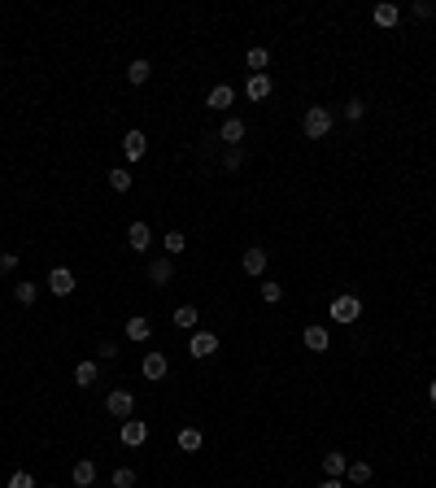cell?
Segmentation results:
<instances>
[{"instance_id":"9a60e30c","label":"cell","mask_w":436,"mask_h":488,"mask_svg":"<svg viewBox=\"0 0 436 488\" xmlns=\"http://www.w3.org/2000/svg\"><path fill=\"white\" fill-rule=\"evenodd\" d=\"M70 480H75L79 488H92V484H97V462L79 458V462H75V471H70Z\"/></svg>"},{"instance_id":"e0dca14e","label":"cell","mask_w":436,"mask_h":488,"mask_svg":"<svg viewBox=\"0 0 436 488\" xmlns=\"http://www.w3.org/2000/svg\"><path fill=\"white\" fill-rule=\"evenodd\" d=\"M244 97H249V101H266V97H270V75H249V83H244Z\"/></svg>"},{"instance_id":"2e32d148","label":"cell","mask_w":436,"mask_h":488,"mask_svg":"<svg viewBox=\"0 0 436 488\" xmlns=\"http://www.w3.org/2000/svg\"><path fill=\"white\" fill-rule=\"evenodd\" d=\"M231 101H235V88H231V83H218V88L205 97L209 110H231Z\"/></svg>"},{"instance_id":"44dd1931","label":"cell","mask_w":436,"mask_h":488,"mask_svg":"<svg viewBox=\"0 0 436 488\" xmlns=\"http://www.w3.org/2000/svg\"><path fill=\"white\" fill-rule=\"evenodd\" d=\"M244 66H249V75H266L270 53H266V49H249V53H244Z\"/></svg>"},{"instance_id":"ba28073f","label":"cell","mask_w":436,"mask_h":488,"mask_svg":"<svg viewBox=\"0 0 436 488\" xmlns=\"http://www.w3.org/2000/svg\"><path fill=\"white\" fill-rule=\"evenodd\" d=\"M214 349H218L214 331H192V340H188V353H192V358H209Z\"/></svg>"},{"instance_id":"277c9868","label":"cell","mask_w":436,"mask_h":488,"mask_svg":"<svg viewBox=\"0 0 436 488\" xmlns=\"http://www.w3.org/2000/svg\"><path fill=\"white\" fill-rule=\"evenodd\" d=\"M75 270H70V266H53L49 270V292L53 296H70V292H75Z\"/></svg>"},{"instance_id":"8d00e7d4","label":"cell","mask_w":436,"mask_h":488,"mask_svg":"<svg viewBox=\"0 0 436 488\" xmlns=\"http://www.w3.org/2000/svg\"><path fill=\"white\" fill-rule=\"evenodd\" d=\"M428 401H432V406H436V379H432V384H428Z\"/></svg>"},{"instance_id":"ffe728a7","label":"cell","mask_w":436,"mask_h":488,"mask_svg":"<svg viewBox=\"0 0 436 488\" xmlns=\"http://www.w3.org/2000/svg\"><path fill=\"white\" fill-rule=\"evenodd\" d=\"M323 471H327V480H340V475L349 471V458L345 454H323Z\"/></svg>"},{"instance_id":"74e56055","label":"cell","mask_w":436,"mask_h":488,"mask_svg":"<svg viewBox=\"0 0 436 488\" xmlns=\"http://www.w3.org/2000/svg\"><path fill=\"white\" fill-rule=\"evenodd\" d=\"M319 488H345V484H340V480H323Z\"/></svg>"},{"instance_id":"d4e9b609","label":"cell","mask_w":436,"mask_h":488,"mask_svg":"<svg viewBox=\"0 0 436 488\" xmlns=\"http://www.w3.org/2000/svg\"><path fill=\"white\" fill-rule=\"evenodd\" d=\"M345 480H349V484H367V480H371V462H349Z\"/></svg>"},{"instance_id":"7402d4cb","label":"cell","mask_w":436,"mask_h":488,"mask_svg":"<svg viewBox=\"0 0 436 488\" xmlns=\"http://www.w3.org/2000/svg\"><path fill=\"white\" fill-rule=\"evenodd\" d=\"M179 449H188V454H196V449H201V432H196V427H179Z\"/></svg>"},{"instance_id":"484cf974","label":"cell","mask_w":436,"mask_h":488,"mask_svg":"<svg viewBox=\"0 0 436 488\" xmlns=\"http://www.w3.org/2000/svg\"><path fill=\"white\" fill-rule=\"evenodd\" d=\"M14 296H18V305H35V296H40V288H35L31 279H22L18 288H14Z\"/></svg>"},{"instance_id":"e575fe53","label":"cell","mask_w":436,"mask_h":488,"mask_svg":"<svg viewBox=\"0 0 436 488\" xmlns=\"http://www.w3.org/2000/svg\"><path fill=\"white\" fill-rule=\"evenodd\" d=\"M432 14H436L432 0H415V18H432Z\"/></svg>"},{"instance_id":"836d02e7","label":"cell","mask_w":436,"mask_h":488,"mask_svg":"<svg viewBox=\"0 0 436 488\" xmlns=\"http://www.w3.org/2000/svg\"><path fill=\"white\" fill-rule=\"evenodd\" d=\"M362 114H367V105H362V101H349V105H345V118H349V123H358Z\"/></svg>"},{"instance_id":"d6a6232c","label":"cell","mask_w":436,"mask_h":488,"mask_svg":"<svg viewBox=\"0 0 436 488\" xmlns=\"http://www.w3.org/2000/svg\"><path fill=\"white\" fill-rule=\"evenodd\" d=\"M9 488H35V480L27 471H14V475H9Z\"/></svg>"},{"instance_id":"d590c367","label":"cell","mask_w":436,"mask_h":488,"mask_svg":"<svg viewBox=\"0 0 436 488\" xmlns=\"http://www.w3.org/2000/svg\"><path fill=\"white\" fill-rule=\"evenodd\" d=\"M0 270H5V275H9V270H18V253H0Z\"/></svg>"},{"instance_id":"ac0fdd59","label":"cell","mask_w":436,"mask_h":488,"mask_svg":"<svg viewBox=\"0 0 436 488\" xmlns=\"http://www.w3.org/2000/svg\"><path fill=\"white\" fill-rule=\"evenodd\" d=\"M149 336H153V323H149L144 314H131V318H127V340H149Z\"/></svg>"},{"instance_id":"83f0119b","label":"cell","mask_w":436,"mask_h":488,"mask_svg":"<svg viewBox=\"0 0 436 488\" xmlns=\"http://www.w3.org/2000/svg\"><path fill=\"white\" fill-rule=\"evenodd\" d=\"M110 188L114 192H127L131 188V170H110Z\"/></svg>"},{"instance_id":"4fadbf2b","label":"cell","mask_w":436,"mask_h":488,"mask_svg":"<svg viewBox=\"0 0 436 488\" xmlns=\"http://www.w3.org/2000/svg\"><path fill=\"white\" fill-rule=\"evenodd\" d=\"M371 18H375V27H384V31H388V27H397V22H402V9H397V5H388V0H380Z\"/></svg>"},{"instance_id":"8fae6325","label":"cell","mask_w":436,"mask_h":488,"mask_svg":"<svg viewBox=\"0 0 436 488\" xmlns=\"http://www.w3.org/2000/svg\"><path fill=\"white\" fill-rule=\"evenodd\" d=\"M149 279L157 283V288H166V283L175 279V261H170V257H153V261H149Z\"/></svg>"},{"instance_id":"f1b7e54d","label":"cell","mask_w":436,"mask_h":488,"mask_svg":"<svg viewBox=\"0 0 436 488\" xmlns=\"http://www.w3.org/2000/svg\"><path fill=\"white\" fill-rule=\"evenodd\" d=\"M279 296H284V288H279L275 279H266V283H262V301H266V305H275Z\"/></svg>"},{"instance_id":"603a6c76","label":"cell","mask_w":436,"mask_h":488,"mask_svg":"<svg viewBox=\"0 0 436 488\" xmlns=\"http://www.w3.org/2000/svg\"><path fill=\"white\" fill-rule=\"evenodd\" d=\"M75 384H79V388H88V384H97V362H88V358H84V362H79V366H75Z\"/></svg>"},{"instance_id":"9c48e42d","label":"cell","mask_w":436,"mask_h":488,"mask_svg":"<svg viewBox=\"0 0 436 488\" xmlns=\"http://www.w3.org/2000/svg\"><path fill=\"white\" fill-rule=\"evenodd\" d=\"M123 153H127V162H140L149 153V136H144V131H127V136H123Z\"/></svg>"},{"instance_id":"6da1fadb","label":"cell","mask_w":436,"mask_h":488,"mask_svg":"<svg viewBox=\"0 0 436 488\" xmlns=\"http://www.w3.org/2000/svg\"><path fill=\"white\" fill-rule=\"evenodd\" d=\"M332 123H336V114L327 110V105H310L305 110V140H327V131H332Z\"/></svg>"},{"instance_id":"4316f807","label":"cell","mask_w":436,"mask_h":488,"mask_svg":"<svg viewBox=\"0 0 436 488\" xmlns=\"http://www.w3.org/2000/svg\"><path fill=\"white\" fill-rule=\"evenodd\" d=\"M162 244H166V257H179L183 248H188V240H183V231H170V235H166V240H162Z\"/></svg>"},{"instance_id":"7c38bea8","label":"cell","mask_w":436,"mask_h":488,"mask_svg":"<svg viewBox=\"0 0 436 488\" xmlns=\"http://www.w3.org/2000/svg\"><path fill=\"white\" fill-rule=\"evenodd\" d=\"M196 318H201V309H196V305H175L170 323L179 327V331H196Z\"/></svg>"},{"instance_id":"4dcf8cb0","label":"cell","mask_w":436,"mask_h":488,"mask_svg":"<svg viewBox=\"0 0 436 488\" xmlns=\"http://www.w3.org/2000/svg\"><path fill=\"white\" fill-rule=\"evenodd\" d=\"M240 166H244V153L240 149H231L227 157H222V170H240Z\"/></svg>"},{"instance_id":"5bb4252c","label":"cell","mask_w":436,"mask_h":488,"mask_svg":"<svg viewBox=\"0 0 436 488\" xmlns=\"http://www.w3.org/2000/svg\"><path fill=\"white\" fill-rule=\"evenodd\" d=\"M218 140H222V144H231V149H240V140H244V123H240V118H227V123L218 127Z\"/></svg>"},{"instance_id":"52a82bcc","label":"cell","mask_w":436,"mask_h":488,"mask_svg":"<svg viewBox=\"0 0 436 488\" xmlns=\"http://www.w3.org/2000/svg\"><path fill=\"white\" fill-rule=\"evenodd\" d=\"M118 436H123L127 449H140L149 440V427H144V419H123V432H118Z\"/></svg>"},{"instance_id":"d6986e66","label":"cell","mask_w":436,"mask_h":488,"mask_svg":"<svg viewBox=\"0 0 436 488\" xmlns=\"http://www.w3.org/2000/svg\"><path fill=\"white\" fill-rule=\"evenodd\" d=\"M305 349H314V353H323V349H332V336H327L323 327H305Z\"/></svg>"},{"instance_id":"5b68a950","label":"cell","mask_w":436,"mask_h":488,"mask_svg":"<svg viewBox=\"0 0 436 488\" xmlns=\"http://www.w3.org/2000/svg\"><path fill=\"white\" fill-rule=\"evenodd\" d=\"M358 314H362V301H358V296H336V301H332V318H336V323H358Z\"/></svg>"},{"instance_id":"30bf717a","label":"cell","mask_w":436,"mask_h":488,"mask_svg":"<svg viewBox=\"0 0 436 488\" xmlns=\"http://www.w3.org/2000/svg\"><path fill=\"white\" fill-rule=\"evenodd\" d=\"M240 266H244V275H262V270H266V248L262 244H253V248H244V257H240Z\"/></svg>"},{"instance_id":"7a4b0ae2","label":"cell","mask_w":436,"mask_h":488,"mask_svg":"<svg viewBox=\"0 0 436 488\" xmlns=\"http://www.w3.org/2000/svg\"><path fill=\"white\" fill-rule=\"evenodd\" d=\"M105 410L114 414V419H131V410H136V397L127 388H114L110 397H105Z\"/></svg>"},{"instance_id":"3957f363","label":"cell","mask_w":436,"mask_h":488,"mask_svg":"<svg viewBox=\"0 0 436 488\" xmlns=\"http://www.w3.org/2000/svg\"><path fill=\"white\" fill-rule=\"evenodd\" d=\"M140 371H144V379H149V384H157V379H166V371H170L166 353L149 349V353H144V362H140Z\"/></svg>"},{"instance_id":"cb8c5ba5","label":"cell","mask_w":436,"mask_h":488,"mask_svg":"<svg viewBox=\"0 0 436 488\" xmlns=\"http://www.w3.org/2000/svg\"><path fill=\"white\" fill-rule=\"evenodd\" d=\"M149 75H153V66L144 62V57H140V62H131V66H127V79H131L136 88H140V83H149Z\"/></svg>"},{"instance_id":"1f68e13d","label":"cell","mask_w":436,"mask_h":488,"mask_svg":"<svg viewBox=\"0 0 436 488\" xmlns=\"http://www.w3.org/2000/svg\"><path fill=\"white\" fill-rule=\"evenodd\" d=\"M97 358H101V362H114V358H118L114 340H101V344H97Z\"/></svg>"},{"instance_id":"8992f818","label":"cell","mask_w":436,"mask_h":488,"mask_svg":"<svg viewBox=\"0 0 436 488\" xmlns=\"http://www.w3.org/2000/svg\"><path fill=\"white\" fill-rule=\"evenodd\" d=\"M127 244H131V253H149L153 231H149V222H144V218H136L131 227H127Z\"/></svg>"},{"instance_id":"f546056e","label":"cell","mask_w":436,"mask_h":488,"mask_svg":"<svg viewBox=\"0 0 436 488\" xmlns=\"http://www.w3.org/2000/svg\"><path fill=\"white\" fill-rule=\"evenodd\" d=\"M131 484H136V471L131 467H118L114 471V488H131Z\"/></svg>"}]
</instances>
